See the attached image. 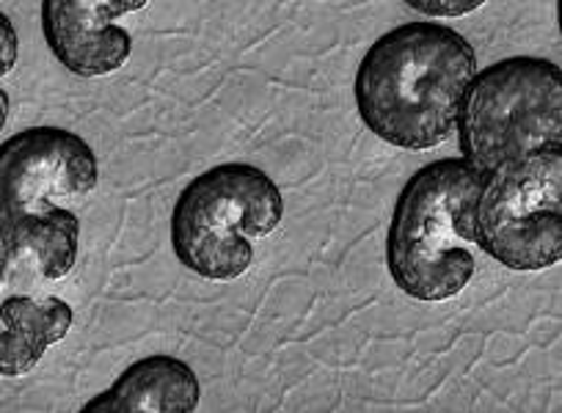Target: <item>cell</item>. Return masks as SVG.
I'll return each mask as SVG.
<instances>
[{
	"label": "cell",
	"instance_id": "2",
	"mask_svg": "<svg viewBox=\"0 0 562 413\" xmlns=\"http://www.w3.org/2000/svg\"><path fill=\"white\" fill-rule=\"evenodd\" d=\"M485 177L458 157L428 163L400 190L386 263L416 301H450L474 276V206Z\"/></svg>",
	"mask_w": 562,
	"mask_h": 413
},
{
	"label": "cell",
	"instance_id": "6",
	"mask_svg": "<svg viewBox=\"0 0 562 413\" xmlns=\"http://www.w3.org/2000/svg\"><path fill=\"white\" fill-rule=\"evenodd\" d=\"M97 185V157L80 135L61 127H31L3 141L0 206L3 221L83 199Z\"/></svg>",
	"mask_w": 562,
	"mask_h": 413
},
{
	"label": "cell",
	"instance_id": "5",
	"mask_svg": "<svg viewBox=\"0 0 562 413\" xmlns=\"http://www.w3.org/2000/svg\"><path fill=\"white\" fill-rule=\"evenodd\" d=\"M474 246L510 270L562 259V146L505 163L485 177L474 206Z\"/></svg>",
	"mask_w": 562,
	"mask_h": 413
},
{
	"label": "cell",
	"instance_id": "10",
	"mask_svg": "<svg viewBox=\"0 0 562 413\" xmlns=\"http://www.w3.org/2000/svg\"><path fill=\"white\" fill-rule=\"evenodd\" d=\"M72 320V306L61 298H7L0 309V372L7 378L31 372L47 347L69 334Z\"/></svg>",
	"mask_w": 562,
	"mask_h": 413
},
{
	"label": "cell",
	"instance_id": "12",
	"mask_svg": "<svg viewBox=\"0 0 562 413\" xmlns=\"http://www.w3.org/2000/svg\"><path fill=\"white\" fill-rule=\"evenodd\" d=\"M0 25H3V31H0V42H3V67H0V75H9L14 62H18V31H14L12 20L7 14H0Z\"/></svg>",
	"mask_w": 562,
	"mask_h": 413
},
{
	"label": "cell",
	"instance_id": "11",
	"mask_svg": "<svg viewBox=\"0 0 562 413\" xmlns=\"http://www.w3.org/2000/svg\"><path fill=\"white\" fill-rule=\"evenodd\" d=\"M411 9L419 12L436 14V18H458V14H469L474 9L483 7V0H469V3H425V0H405Z\"/></svg>",
	"mask_w": 562,
	"mask_h": 413
},
{
	"label": "cell",
	"instance_id": "1",
	"mask_svg": "<svg viewBox=\"0 0 562 413\" xmlns=\"http://www.w3.org/2000/svg\"><path fill=\"white\" fill-rule=\"evenodd\" d=\"M474 75L477 53L467 36L439 23H405L386 31L361 58L356 108L386 144L434 149L458 127Z\"/></svg>",
	"mask_w": 562,
	"mask_h": 413
},
{
	"label": "cell",
	"instance_id": "9",
	"mask_svg": "<svg viewBox=\"0 0 562 413\" xmlns=\"http://www.w3.org/2000/svg\"><path fill=\"white\" fill-rule=\"evenodd\" d=\"M78 215L58 204L3 221L7 281L14 270H29L45 281L64 279L78 259Z\"/></svg>",
	"mask_w": 562,
	"mask_h": 413
},
{
	"label": "cell",
	"instance_id": "7",
	"mask_svg": "<svg viewBox=\"0 0 562 413\" xmlns=\"http://www.w3.org/2000/svg\"><path fill=\"white\" fill-rule=\"evenodd\" d=\"M144 7L147 0H45L42 31L61 67L80 78H100L116 72L133 47L113 20Z\"/></svg>",
	"mask_w": 562,
	"mask_h": 413
},
{
	"label": "cell",
	"instance_id": "8",
	"mask_svg": "<svg viewBox=\"0 0 562 413\" xmlns=\"http://www.w3.org/2000/svg\"><path fill=\"white\" fill-rule=\"evenodd\" d=\"M196 408V372L175 356H147L130 364L80 413H193Z\"/></svg>",
	"mask_w": 562,
	"mask_h": 413
},
{
	"label": "cell",
	"instance_id": "4",
	"mask_svg": "<svg viewBox=\"0 0 562 413\" xmlns=\"http://www.w3.org/2000/svg\"><path fill=\"white\" fill-rule=\"evenodd\" d=\"M463 160L491 177L505 163L562 146V72L513 56L474 75L458 116Z\"/></svg>",
	"mask_w": 562,
	"mask_h": 413
},
{
	"label": "cell",
	"instance_id": "3",
	"mask_svg": "<svg viewBox=\"0 0 562 413\" xmlns=\"http://www.w3.org/2000/svg\"><path fill=\"white\" fill-rule=\"evenodd\" d=\"M281 215V190L268 174L248 163H221L193 177L177 199L171 246L193 274L232 281L251 265V241L273 235Z\"/></svg>",
	"mask_w": 562,
	"mask_h": 413
}]
</instances>
